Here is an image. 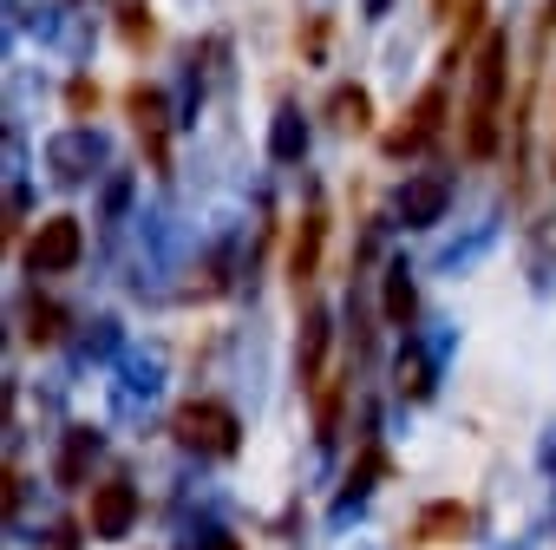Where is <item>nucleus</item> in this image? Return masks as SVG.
Instances as JSON below:
<instances>
[{"mask_svg": "<svg viewBox=\"0 0 556 550\" xmlns=\"http://www.w3.org/2000/svg\"><path fill=\"white\" fill-rule=\"evenodd\" d=\"M118 34H125V47H151V8H144V0H125V8H118Z\"/></svg>", "mask_w": 556, "mask_h": 550, "instance_id": "nucleus-15", "label": "nucleus"}, {"mask_svg": "<svg viewBox=\"0 0 556 550\" xmlns=\"http://www.w3.org/2000/svg\"><path fill=\"white\" fill-rule=\"evenodd\" d=\"M400 210H406V223H439V210H445V177H419V184H406Z\"/></svg>", "mask_w": 556, "mask_h": 550, "instance_id": "nucleus-9", "label": "nucleus"}, {"mask_svg": "<svg viewBox=\"0 0 556 550\" xmlns=\"http://www.w3.org/2000/svg\"><path fill=\"white\" fill-rule=\"evenodd\" d=\"M387 322H393V328L413 322V283H406V262L387 268Z\"/></svg>", "mask_w": 556, "mask_h": 550, "instance_id": "nucleus-13", "label": "nucleus"}, {"mask_svg": "<svg viewBox=\"0 0 556 550\" xmlns=\"http://www.w3.org/2000/svg\"><path fill=\"white\" fill-rule=\"evenodd\" d=\"M321 354H328V315L308 309V322H302V387H321L328 380L321 374Z\"/></svg>", "mask_w": 556, "mask_h": 550, "instance_id": "nucleus-8", "label": "nucleus"}, {"mask_svg": "<svg viewBox=\"0 0 556 550\" xmlns=\"http://www.w3.org/2000/svg\"><path fill=\"white\" fill-rule=\"evenodd\" d=\"M229 550H236V543H229Z\"/></svg>", "mask_w": 556, "mask_h": 550, "instance_id": "nucleus-21", "label": "nucleus"}, {"mask_svg": "<svg viewBox=\"0 0 556 550\" xmlns=\"http://www.w3.org/2000/svg\"><path fill=\"white\" fill-rule=\"evenodd\" d=\"M484 27V0H465V14H458V40H452V53H445V66H458L465 60V47H471V34Z\"/></svg>", "mask_w": 556, "mask_h": 550, "instance_id": "nucleus-16", "label": "nucleus"}, {"mask_svg": "<svg viewBox=\"0 0 556 550\" xmlns=\"http://www.w3.org/2000/svg\"><path fill=\"white\" fill-rule=\"evenodd\" d=\"M92 452H99V433L92 426H73L66 433V452H60V485H79L86 465H92Z\"/></svg>", "mask_w": 556, "mask_h": 550, "instance_id": "nucleus-10", "label": "nucleus"}, {"mask_svg": "<svg viewBox=\"0 0 556 550\" xmlns=\"http://www.w3.org/2000/svg\"><path fill=\"white\" fill-rule=\"evenodd\" d=\"M66 105H73V112H92V105H99V86L73 79V86H66Z\"/></svg>", "mask_w": 556, "mask_h": 550, "instance_id": "nucleus-19", "label": "nucleus"}, {"mask_svg": "<svg viewBox=\"0 0 556 550\" xmlns=\"http://www.w3.org/2000/svg\"><path fill=\"white\" fill-rule=\"evenodd\" d=\"M131 118H138V138L151 145V164L164 171V164H170V145H164V99H157V92H131Z\"/></svg>", "mask_w": 556, "mask_h": 550, "instance_id": "nucleus-7", "label": "nucleus"}, {"mask_svg": "<svg viewBox=\"0 0 556 550\" xmlns=\"http://www.w3.org/2000/svg\"><path fill=\"white\" fill-rule=\"evenodd\" d=\"M328 112H334V125H348V132H367V125H374V99H367L361 86H341Z\"/></svg>", "mask_w": 556, "mask_h": 550, "instance_id": "nucleus-11", "label": "nucleus"}, {"mask_svg": "<svg viewBox=\"0 0 556 550\" xmlns=\"http://www.w3.org/2000/svg\"><path fill=\"white\" fill-rule=\"evenodd\" d=\"M131 517H138V491H131L125 478H105V485L92 491V537H125Z\"/></svg>", "mask_w": 556, "mask_h": 550, "instance_id": "nucleus-5", "label": "nucleus"}, {"mask_svg": "<svg viewBox=\"0 0 556 550\" xmlns=\"http://www.w3.org/2000/svg\"><path fill=\"white\" fill-rule=\"evenodd\" d=\"M79 249H86V236H79V216H47V223L34 229V249H27V262H34L40 275H60V268H73V262H79Z\"/></svg>", "mask_w": 556, "mask_h": 550, "instance_id": "nucleus-4", "label": "nucleus"}, {"mask_svg": "<svg viewBox=\"0 0 556 550\" xmlns=\"http://www.w3.org/2000/svg\"><path fill=\"white\" fill-rule=\"evenodd\" d=\"M432 14H439V21H452V14H458V0H432Z\"/></svg>", "mask_w": 556, "mask_h": 550, "instance_id": "nucleus-20", "label": "nucleus"}, {"mask_svg": "<svg viewBox=\"0 0 556 550\" xmlns=\"http://www.w3.org/2000/svg\"><path fill=\"white\" fill-rule=\"evenodd\" d=\"M341 400H348V387H341V374H328V380L315 387V433H321V439H334V426H341Z\"/></svg>", "mask_w": 556, "mask_h": 550, "instance_id": "nucleus-12", "label": "nucleus"}, {"mask_svg": "<svg viewBox=\"0 0 556 550\" xmlns=\"http://www.w3.org/2000/svg\"><path fill=\"white\" fill-rule=\"evenodd\" d=\"M445 530H465V504H432V511L419 517V530H413V537H419V543H439Z\"/></svg>", "mask_w": 556, "mask_h": 550, "instance_id": "nucleus-14", "label": "nucleus"}, {"mask_svg": "<svg viewBox=\"0 0 556 550\" xmlns=\"http://www.w3.org/2000/svg\"><path fill=\"white\" fill-rule=\"evenodd\" d=\"M439 132H445V86H426V92L413 99L406 125L380 138V151H387V158H419V151H426V145H432Z\"/></svg>", "mask_w": 556, "mask_h": 550, "instance_id": "nucleus-3", "label": "nucleus"}, {"mask_svg": "<svg viewBox=\"0 0 556 550\" xmlns=\"http://www.w3.org/2000/svg\"><path fill=\"white\" fill-rule=\"evenodd\" d=\"M27 322H34V328H27L34 341H60V309H53V302H34V315H27Z\"/></svg>", "mask_w": 556, "mask_h": 550, "instance_id": "nucleus-17", "label": "nucleus"}, {"mask_svg": "<svg viewBox=\"0 0 556 550\" xmlns=\"http://www.w3.org/2000/svg\"><path fill=\"white\" fill-rule=\"evenodd\" d=\"M177 439H184L190 452L236 459V446H242V420H236L223 400H190V407H177Z\"/></svg>", "mask_w": 556, "mask_h": 550, "instance_id": "nucleus-2", "label": "nucleus"}, {"mask_svg": "<svg viewBox=\"0 0 556 550\" xmlns=\"http://www.w3.org/2000/svg\"><path fill=\"white\" fill-rule=\"evenodd\" d=\"M504 79H510V40L491 27L478 60H471V99H465V151L484 164L497 151V105H504Z\"/></svg>", "mask_w": 556, "mask_h": 550, "instance_id": "nucleus-1", "label": "nucleus"}, {"mask_svg": "<svg viewBox=\"0 0 556 550\" xmlns=\"http://www.w3.org/2000/svg\"><path fill=\"white\" fill-rule=\"evenodd\" d=\"M400 393H413V400L426 393V361H419V354H413V361H400Z\"/></svg>", "mask_w": 556, "mask_h": 550, "instance_id": "nucleus-18", "label": "nucleus"}, {"mask_svg": "<svg viewBox=\"0 0 556 550\" xmlns=\"http://www.w3.org/2000/svg\"><path fill=\"white\" fill-rule=\"evenodd\" d=\"M321 242H328V216L308 210L302 229H295V242H289V275H295V289H308L315 275H321Z\"/></svg>", "mask_w": 556, "mask_h": 550, "instance_id": "nucleus-6", "label": "nucleus"}]
</instances>
